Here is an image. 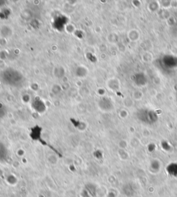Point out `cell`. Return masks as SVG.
Listing matches in <instances>:
<instances>
[{
    "instance_id": "obj_1",
    "label": "cell",
    "mask_w": 177,
    "mask_h": 197,
    "mask_svg": "<svg viewBox=\"0 0 177 197\" xmlns=\"http://www.w3.org/2000/svg\"><path fill=\"white\" fill-rule=\"evenodd\" d=\"M41 132H42V128L39 126H35L34 127H33L31 130V134L30 136L32 138V139L35 140V141H40V142H42L41 140Z\"/></svg>"
},
{
    "instance_id": "obj_2",
    "label": "cell",
    "mask_w": 177,
    "mask_h": 197,
    "mask_svg": "<svg viewBox=\"0 0 177 197\" xmlns=\"http://www.w3.org/2000/svg\"><path fill=\"white\" fill-rule=\"evenodd\" d=\"M85 192L87 193V195H90L91 196H96V188L92 184H87L85 187Z\"/></svg>"
},
{
    "instance_id": "obj_3",
    "label": "cell",
    "mask_w": 177,
    "mask_h": 197,
    "mask_svg": "<svg viewBox=\"0 0 177 197\" xmlns=\"http://www.w3.org/2000/svg\"><path fill=\"white\" fill-rule=\"evenodd\" d=\"M7 150L5 148V147L0 144V161L5 160L7 157Z\"/></svg>"
},
{
    "instance_id": "obj_4",
    "label": "cell",
    "mask_w": 177,
    "mask_h": 197,
    "mask_svg": "<svg viewBox=\"0 0 177 197\" xmlns=\"http://www.w3.org/2000/svg\"><path fill=\"white\" fill-rule=\"evenodd\" d=\"M6 114V111L3 105L0 103V119L2 117H4Z\"/></svg>"
}]
</instances>
